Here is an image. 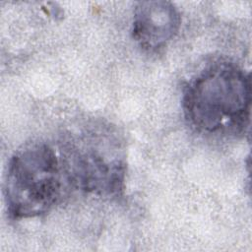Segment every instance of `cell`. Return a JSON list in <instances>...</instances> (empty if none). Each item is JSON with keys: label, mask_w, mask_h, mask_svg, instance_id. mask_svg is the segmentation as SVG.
I'll return each instance as SVG.
<instances>
[{"label": "cell", "mask_w": 252, "mask_h": 252, "mask_svg": "<svg viewBox=\"0 0 252 252\" xmlns=\"http://www.w3.org/2000/svg\"><path fill=\"white\" fill-rule=\"evenodd\" d=\"M251 105L248 74L228 61L201 70L185 88L182 106L186 120L208 135L236 134L246 126Z\"/></svg>", "instance_id": "1"}, {"label": "cell", "mask_w": 252, "mask_h": 252, "mask_svg": "<svg viewBox=\"0 0 252 252\" xmlns=\"http://www.w3.org/2000/svg\"><path fill=\"white\" fill-rule=\"evenodd\" d=\"M68 174L79 187L88 192L113 194L122 189L124 165L119 159L108 160L95 149L76 153L69 162Z\"/></svg>", "instance_id": "4"}, {"label": "cell", "mask_w": 252, "mask_h": 252, "mask_svg": "<svg viewBox=\"0 0 252 252\" xmlns=\"http://www.w3.org/2000/svg\"><path fill=\"white\" fill-rule=\"evenodd\" d=\"M180 24V14L171 2H139L134 11L132 36L143 48L156 50L176 35Z\"/></svg>", "instance_id": "3"}, {"label": "cell", "mask_w": 252, "mask_h": 252, "mask_svg": "<svg viewBox=\"0 0 252 252\" xmlns=\"http://www.w3.org/2000/svg\"><path fill=\"white\" fill-rule=\"evenodd\" d=\"M62 192V168L48 144L35 142L19 149L10 158L5 196L13 219H29L47 213Z\"/></svg>", "instance_id": "2"}]
</instances>
